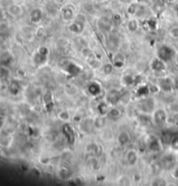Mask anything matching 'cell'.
I'll return each instance as SVG.
<instances>
[{"label":"cell","instance_id":"cell-1","mask_svg":"<svg viewBox=\"0 0 178 186\" xmlns=\"http://www.w3.org/2000/svg\"><path fill=\"white\" fill-rule=\"evenodd\" d=\"M9 12L13 16H18V15L22 13V9H21V7H19V5H12L9 8Z\"/></svg>","mask_w":178,"mask_h":186},{"label":"cell","instance_id":"cell-2","mask_svg":"<svg viewBox=\"0 0 178 186\" xmlns=\"http://www.w3.org/2000/svg\"><path fill=\"white\" fill-rule=\"evenodd\" d=\"M171 32H172V35L175 38H178V28H174Z\"/></svg>","mask_w":178,"mask_h":186},{"label":"cell","instance_id":"cell-4","mask_svg":"<svg viewBox=\"0 0 178 186\" xmlns=\"http://www.w3.org/2000/svg\"><path fill=\"white\" fill-rule=\"evenodd\" d=\"M177 15H178V13H177Z\"/></svg>","mask_w":178,"mask_h":186},{"label":"cell","instance_id":"cell-3","mask_svg":"<svg viewBox=\"0 0 178 186\" xmlns=\"http://www.w3.org/2000/svg\"><path fill=\"white\" fill-rule=\"evenodd\" d=\"M172 145L175 149H178V138L174 139L173 142H172Z\"/></svg>","mask_w":178,"mask_h":186}]
</instances>
